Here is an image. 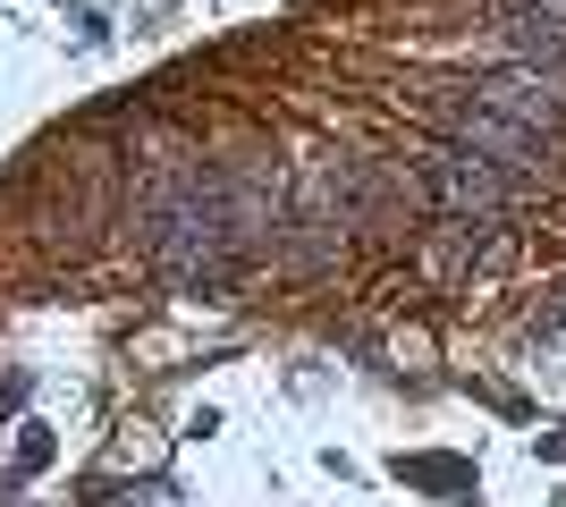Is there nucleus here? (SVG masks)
Returning <instances> with one entry per match:
<instances>
[{
	"mask_svg": "<svg viewBox=\"0 0 566 507\" xmlns=\"http://www.w3.org/2000/svg\"><path fill=\"white\" fill-rule=\"evenodd\" d=\"M473 102L499 110V119H516V127H533L542 145L566 136V68H549V60H507V68L473 76Z\"/></svg>",
	"mask_w": 566,
	"mask_h": 507,
	"instance_id": "nucleus-1",
	"label": "nucleus"
},
{
	"mask_svg": "<svg viewBox=\"0 0 566 507\" xmlns=\"http://www.w3.org/2000/svg\"><path fill=\"white\" fill-rule=\"evenodd\" d=\"M449 145L473 152V161H491L499 178H516V169H542V161H549V145L533 136V127H516V119H499V110H482L473 94H449Z\"/></svg>",
	"mask_w": 566,
	"mask_h": 507,
	"instance_id": "nucleus-2",
	"label": "nucleus"
},
{
	"mask_svg": "<svg viewBox=\"0 0 566 507\" xmlns=\"http://www.w3.org/2000/svg\"><path fill=\"white\" fill-rule=\"evenodd\" d=\"M431 187H440V203H449V212H465V220H491L499 212V169L491 161H473V152H431Z\"/></svg>",
	"mask_w": 566,
	"mask_h": 507,
	"instance_id": "nucleus-3",
	"label": "nucleus"
}]
</instances>
